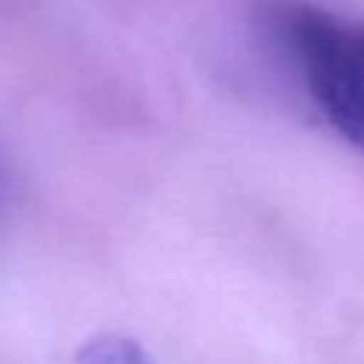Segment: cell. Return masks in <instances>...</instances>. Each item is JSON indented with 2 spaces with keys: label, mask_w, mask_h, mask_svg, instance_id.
Wrapping results in <instances>:
<instances>
[{
  "label": "cell",
  "mask_w": 364,
  "mask_h": 364,
  "mask_svg": "<svg viewBox=\"0 0 364 364\" xmlns=\"http://www.w3.org/2000/svg\"><path fill=\"white\" fill-rule=\"evenodd\" d=\"M267 28L327 125L364 151V20L279 0L267 9Z\"/></svg>",
  "instance_id": "cell-1"
},
{
  "label": "cell",
  "mask_w": 364,
  "mask_h": 364,
  "mask_svg": "<svg viewBox=\"0 0 364 364\" xmlns=\"http://www.w3.org/2000/svg\"><path fill=\"white\" fill-rule=\"evenodd\" d=\"M74 364H154L142 344L131 336L119 333H100L82 341L74 355Z\"/></svg>",
  "instance_id": "cell-2"
}]
</instances>
